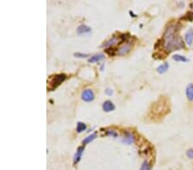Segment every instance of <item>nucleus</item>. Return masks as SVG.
<instances>
[{
	"label": "nucleus",
	"mask_w": 193,
	"mask_h": 170,
	"mask_svg": "<svg viewBox=\"0 0 193 170\" xmlns=\"http://www.w3.org/2000/svg\"><path fill=\"white\" fill-rule=\"evenodd\" d=\"M178 31V25L177 24H173L167 28L163 36V46L167 51L172 52L184 48V42L181 37L177 35Z\"/></svg>",
	"instance_id": "f257e3e1"
},
{
	"label": "nucleus",
	"mask_w": 193,
	"mask_h": 170,
	"mask_svg": "<svg viewBox=\"0 0 193 170\" xmlns=\"http://www.w3.org/2000/svg\"><path fill=\"white\" fill-rule=\"evenodd\" d=\"M66 79L65 74H58L54 76H51L48 79V90H54L59 85Z\"/></svg>",
	"instance_id": "f03ea898"
},
{
	"label": "nucleus",
	"mask_w": 193,
	"mask_h": 170,
	"mask_svg": "<svg viewBox=\"0 0 193 170\" xmlns=\"http://www.w3.org/2000/svg\"><path fill=\"white\" fill-rule=\"evenodd\" d=\"M82 99L84 102H92L95 99V95H94L93 90H83V93H82Z\"/></svg>",
	"instance_id": "7ed1b4c3"
},
{
	"label": "nucleus",
	"mask_w": 193,
	"mask_h": 170,
	"mask_svg": "<svg viewBox=\"0 0 193 170\" xmlns=\"http://www.w3.org/2000/svg\"><path fill=\"white\" fill-rule=\"evenodd\" d=\"M84 149H85V146H81V147H78L77 149V152L74 155V158H73V161H74V164H77L80 161L81 158H82V155L84 152Z\"/></svg>",
	"instance_id": "20e7f679"
},
{
	"label": "nucleus",
	"mask_w": 193,
	"mask_h": 170,
	"mask_svg": "<svg viewBox=\"0 0 193 170\" xmlns=\"http://www.w3.org/2000/svg\"><path fill=\"white\" fill-rule=\"evenodd\" d=\"M102 109L105 112H106V113L112 112V111H113L115 109V106H114V104L111 101H106L102 104Z\"/></svg>",
	"instance_id": "39448f33"
},
{
	"label": "nucleus",
	"mask_w": 193,
	"mask_h": 170,
	"mask_svg": "<svg viewBox=\"0 0 193 170\" xmlns=\"http://www.w3.org/2000/svg\"><path fill=\"white\" fill-rule=\"evenodd\" d=\"M131 48H132L131 43H126L118 50V55H125L131 51Z\"/></svg>",
	"instance_id": "423d86ee"
},
{
	"label": "nucleus",
	"mask_w": 193,
	"mask_h": 170,
	"mask_svg": "<svg viewBox=\"0 0 193 170\" xmlns=\"http://www.w3.org/2000/svg\"><path fill=\"white\" fill-rule=\"evenodd\" d=\"M135 142V137L133 136V134L130 133V132H126L124 134V137H123V143H127V144H131Z\"/></svg>",
	"instance_id": "0eeeda50"
},
{
	"label": "nucleus",
	"mask_w": 193,
	"mask_h": 170,
	"mask_svg": "<svg viewBox=\"0 0 193 170\" xmlns=\"http://www.w3.org/2000/svg\"><path fill=\"white\" fill-rule=\"evenodd\" d=\"M185 94L189 101H193V84L192 83L188 84V86L186 87V90H185Z\"/></svg>",
	"instance_id": "6e6552de"
},
{
	"label": "nucleus",
	"mask_w": 193,
	"mask_h": 170,
	"mask_svg": "<svg viewBox=\"0 0 193 170\" xmlns=\"http://www.w3.org/2000/svg\"><path fill=\"white\" fill-rule=\"evenodd\" d=\"M91 31V28H89V26L87 25H84V24H82L80 25L78 28H77V34L78 35H83V34H87V33H89Z\"/></svg>",
	"instance_id": "1a4fd4ad"
},
{
	"label": "nucleus",
	"mask_w": 193,
	"mask_h": 170,
	"mask_svg": "<svg viewBox=\"0 0 193 170\" xmlns=\"http://www.w3.org/2000/svg\"><path fill=\"white\" fill-rule=\"evenodd\" d=\"M118 41H119V40H118V37H116V36H113L112 39H110L109 41H107L106 43H104V46H106V47H111V46H115V45H117V44H118Z\"/></svg>",
	"instance_id": "9d476101"
},
{
	"label": "nucleus",
	"mask_w": 193,
	"mask_h": 170,
	"mask_svg": "<svg viewBox=\"0 0 193 170\" xmlns=\"http://www.w3.org/2000/svg\"><path fill=\"white\" fill-rule=\"evenodd\" d=\"M104 58H105V56L103 54H95L89 58V63H96V62H99V61L104 59Z\"/></svg>",
	"instance_id": "9b49d317"
},
{
	"label": "nucleus",
	"mask_w": 193,
	"mask_h": 170,
	"mask_svg": "<svg viewBox=\"0 0 193 170\" xmlns=\"http://www.w3.org/2000/svg\"><path fill=\"white\" fill-rule=\"evenodd\" d=\"M192 41H193V30L192 29H190L185 34V41L190 46V45H191Z\"/></svg>",
	"instance_id": "f8f14e48"
},
{
	"label": "nucleus",
	"mask_w": 193,
	"mask_h": 170,
	"mask_svg": "<svg viewBox=\"0 0 193 170\" xmlns=\"http://www.w3.org/2000/svg\"><path fill=\"white\" fill-rule=\"evenodd\" d=\"M168 68H169V64H168V63H164L163 64H161L160 66H158V68H157V71H158L159 73L162 74V73H165V72L168 70Z\"/></svg>",
	"instance_id": "ddd939ff"
},
{
	"label": "nucleus",
	"mask_w": 193,
	"mask_h": 170,
	"mask_svg": "<svg viewBox=\"0 0 193 170\" xmlns=\"http://www.w3.org/2000/svg\"><path fill=\"white\" fill-rule=\"evenodd\" d=\"M96 137H97V134H96L95 132V133H92L91 135H89V136H88L86 138H84V140L83 141V143L85 145V144H87V143L92 142L93 140H95Z\"/></svg>",
	"instance_id": "4468645a"
},
{
	"label": "nucleus",
	"mask_w": 193,
	"mask_h": 170,
	"mask_svg": "<svg viewBox=\"0 0 193 170\" xmlns=\"http://www.w3.org/2000/svg\"><path fill=\"white\" fill-rule=\"evenodd\" d=\"M87 129V126L83 123V122H78L77 123V131L78 133H81L83 131H84L85 130Z\"/></svg>",
	"instance_id": "2eb2a0df"
},
{
	"label": "nucleus",
	"mask_w": 193,
	"mask_h": 170,
	"mask_svg": "<svg viewBox=\"0 0 193 170\" xmlns=\"http://www.w3.org/2000/svg\"><path fill=\"white\" fill-rule=\"evenodd\" d=\"M173 58L175 60V61H180V62H186L188 61V59L186 58H184V56L182 55H178V54H175L173 56Z\"/></svg>",
	"instance_id": "dca6fc26"
},
{
	"label": "nucleus",
	"mask_w": 193,
	"mask_h": 170,
	"mask_svg": "<svg viewBox=\"0 0 193 170\" xmlns=\"http://www.w3.org/2000/svg\"><path fill=\"white\" fill-rule=\"evenodd\" d=\"M139 170H151V166L148 161H143V163L141 166V168Z\"/></svg>",
	"instance_id": "f3484780"
},
{
	"label": "nucleus",
	"mask_w": 193,
	"mask_h": 170,
	"mask_svg": "<svg viewBox=\"0 0 193 170\" xmlns=\"http://www.w3.org/2000/svg\"><path fill=\"white\" fill-rule=\"evenodd\" d=\"M186 155H187L190 159H193V149H190L189 150H187Z\"/></svg>",
	"instance_id": "a211bd4d"
},
{
	"label": "nucleus",
	"mask_w": 193,
	"mask_h": 170,
	"mask_svg": "<svg viewBox=\"0 0 193 170\" xmlns=\"http://www.w3.org/2000/svg\"><path fill=\"white\" fill-rule=\"evenodd\" d=\"M74 55L76 57H78V58H86V57H88V54H83V53H81V52H76Z\"/></svg>",
	"instance_id": "6ab92c4d"
},
{
	"label": "nucleus",
	"mask_w": 193,
	"mask_h": 170,
	"mask_svg": "<svg viewBox=\"0 0 193 170\" xmlns=\"http://www.w3.org/2000/svg\"><path fill=\"white\" fill-rule=\"evenodd\" d=\"M106 93L107 94V95H109V96H111L112 94V90H109V89H107L106 90Z\"/></svg>",
	"instance_id": "aec40b11"
},
{
	"label": "nucleus",
	"mask_w": 193,
	"mask_h": 170,
	"mask_svg": "<svg viewBox=\"0 0 193 170\" xmlns=\"http://www.w3.org/2000/svg\"><path fill=\"white\" fill-rule=\"evenodd\" d=\"M190 6H191V7H192V8H193V3H192V4H191V5H190Z\"/></svg>",
	"instance_id": "412c9836"
}]
</instances>
